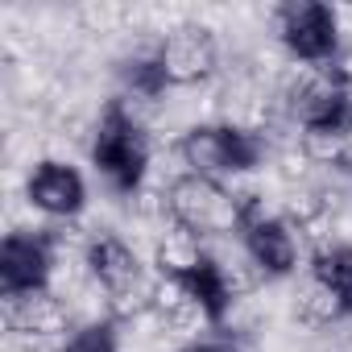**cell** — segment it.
<instances>
[{"label":"cell","instance_id":"5bb4252c","mask_svg":"<svg viewBox=\"0 0 352 352\" xmlns=\"http://www.w3.org/2000/svg\"><path fill=\"white\" fill-rule=\"evenodd\" d=\"M67 352H120V348H116L112 323H96V327H79V331L71 336Z\"/></svg>","mask_w":352,"mask_h":352},{"label":"cell","instance_id":"8992f818","mask_svg":"<svg viewBox=\"0 0 352 352\" xmlns=\"http://www.w3.org/2000/svg\"><path fill=\"white\" fill-rule=\"evenodd\" d=\"M245 249L253 257V265L278 282V278H294L311 265V253H307V241H302V228L290 224V220H257L249 224L245 232Z\"/></svg>","mask_w":352,"mask_h":352},{"label":"cell","instance_id":"6da1fadb","mask_svg":"<svg viewBox=\"0 0 352 352\" xmlns=\"http://www.w3.org/2000/svg\"><path fill=\"white\" fill-rule=\"evenodd\" d=\"M87 153H91V166L96 174L116 191V195H133L145 174H149V162H153V137L149 129L124 120L112 104L100 112L96 129H91V141H87Z\"/></svg>","mask_w":352,"mask_h":352},{"label":"cell","instance_id":"7c38bea8","mask_svg":"<svg viewBox=\"0 0 352 352\" xmlns=\"http://www.w3.org/2000/svg\"><path fill=\"white\" fill-rule=\"evenodd\" d=\"M311 270H315L323 282H331V286L344 294L348 311H352V245H336L331 253L315 257V261H311Z\"/></svg>","mask_w":352,"mask_h":352},{"label":"cell","instance_id":"4fadbf2b","mask_svg":"<svg viewBox=\"0 0 352 352\" xmlns=\"http://www.w3.org/2000/svg\"><path fill=\"white\" fill-rule=\"evenodd\" d=\"M71 336H50V331H21L5 327L0 331V352H67Z\"/></svg>","mask_w":352,"mask_h":352},{"label":"cell","instance_id":"9c48e42d","mask_svg":"<svg viewBox=\"0 0 352 352\" xmlns=\"http://www.w3.org/2000/svg\"><path fill=\"white\" fill-rule=\"evenodd\" d=\"M0 319H5V327H21V331H50V336L79 331L71 307L50 286L25 290V294H0Z\"/></svg>","mask_w":352,"mask_h":352},{"label":"cell","instance_id":"277c9868","mask_svg":"<svg viewBox=\"0 0 352 352\" xmlns=\"http://www.w3.org/2000/svg\"><path fill=\"white\" fill-rule=\"evenodd\" d=\"M274 42H278L294 63H311V67L331 63V58L340 54V38H336L331 5L298 0V5H282V9H274Z\"/></svg>","mask_w":352,"mask_h":352},{"label":"cell","instance_id":"7a4b0ae2","mask_svg":"<svg viewBox=\"0 0 352 352\" xmlns=\"http://www.w3.org/2000/svg\"><path fill=\"white\" fill-rule=\"evenodd\" d=\"M170 212L183 228L199 236H241L245 232V208L212 179L187 174L170 187Z\"/></svg>","mask_w":352,"mask_h":352},{"label":"cell","instance_id":"5b68a950","mask_svg":"<svg viewBox=\"0 0 352 352\" xmlns=\"http://www.w3.org/2000/svg\"><path fill=\"white\" fill-rule=\"evenodd\" d=\"M25 204L50 224H71L87 212V179L63 157H42L25 174Z\"/></svg>","mask_w":352,"mask_h":352},{"label":"cell","instance_id":"3957f363","mask_svg":"<svg viewBox=\"0 0 352 352\" xmlns=\"http://www.w3.org/2000/svg\"><path fill=\"white\" fill-rule=\"evenodd\" d=\"M157 67L166 75L170 87H199L212 83L224 67V46L216 38V30L187 21L179 30H170L157 46Z\"/></svg>","mask_w":352,"mask_h":352},{"label":"cell","instance_id":"8fae6325","mask_svg":"<svg viewBox=\"0 0 352 352\" xmlns=\"http://www.w3.org/2000/svg\"><path fill=\"white\" fill-rule=\"evenodd\" d=\"M302 153L319 166V170H331V166H344L348 162V141H344V129L340 124H315V129H302Z\"/></svg>","mask_w":352,"mask_h":352},{"label":"cell","instance_id":"30bf717a","mask_svg":"<svg viewBox=\"0 0 352 352\" xmlns=\"http://www.w3.org/2000/svg\"><path fill=\"white\" fill-rule=\"evenodd\" d=\"M204 261H208V236L183 228L179 220L166 224V228L157 232V245H153V270L174 274V278H191Z\"/></svg>","mask_w":352,"mask_h":352},{"label":"cell","instance_id":"2e32d148","mask_svg":"<svg viewBox=\"0 0 352 352\" xmlns=\"http://www.w3.org/2000/svg\"><path fill=\"white\" fill-rule=\"evenodd\" d=\"M183 352H224V344H220V340H216V344L208 340V344H199V348H183Z\"/></svg>","mask_w":352,"mask_h":352},{"label":"cell","instance_id":"ba28073f","mask_svg":"<svg viewBox=\"0 0 352 352\" xmlns=\"http://www.w3.org/2000/svg\"><path fill=\"white\" fill-rule=\"evenodd\" d=\"M87 270L108 294H129L153 274V265L112 228L91 232V241H87Z\"/></svg>","mask_w":352,"mask_h":352},{"label":"cell","instance_id":"9a60e30c","mask_svg":"<svg viewBox=\"0 0 352 352\" xmlns=\"http://www.w3.org/2000/svg\"><path fill=\"white\" fill-rule=\"evenodd\" d=\"M331 21H336L340 50H352V5H331Z\"/></svg>","mask_w":352,"mask_h":352},{"label":"cell","instance_id":"52a82bcc","mask_svg":"<svg viewBox=\"0 0 352 352\" xmlns=\"http://www.w3.org/2000/svg\"><path fill=\"white\" fill-rule=\"evenodd\" d=\"M54 270V249L46 232H25L13 228L0 245V294H25L50 286Z\"/></svg>","mask_w":352,"mask_h":352}]
</instances>
